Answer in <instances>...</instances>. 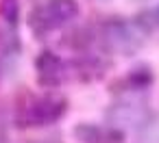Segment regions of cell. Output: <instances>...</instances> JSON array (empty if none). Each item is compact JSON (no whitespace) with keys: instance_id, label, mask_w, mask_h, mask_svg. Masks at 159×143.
<instances>
[{"instance_id":"obj_5","label":"cell","mask_w":159,"mask_h":143,"mask_svg":"<svg viewBox=\"0 0 159 143\" xmlns=\"http://www.w3.org/2000/svg\"><path fill=\"white\" fill-rule=\"evenodd\" d=\"M20 41H18V37L11 33V31H0V61H11V59H16L18 57V52H20Z\"/></svg>"},{"instance_id":"obj_2","label":"cell","mask_w":159,"mask_h":143,"mask_svg":"<svg viewBox=\"0 0 159 143\" xmlns=\"http://www.w3.org/2000/svg\"><path fill=\"white\" fill-rule=\"evenodd\" d=\"M76 15H79L76 0H46L44 5L35 9L31 24L35 33H48L70 24Z\"/></svg>"},{"instance_id":"obj_7","label":"cell","mask_w":159,"mask_h":143,"mask_svg":"<svg viewBox=\"0 0 159 143\" xmlns=\"http://www.w3.org/2000/svg\"><path fill=\"white\" fill-rule=\"evenodd\" d=\"M146 18H150V20H152V22H150L152 26H159V7H157V9H152L150 13H146Z\"/></svg>"},{"instance_id":"obj_1","label":"cell","mask_w":159,"mask_h":143,"mask_svg":"<svg viewBox=\"0 0 159 143\" xmlns=\"http://www.w3.org/2000/svg\"><path fill=\"white\" fill-rule=\"evenodd\" d=\"M144 37H146V28L142 26V22L113 18L102 26L105 46L120 54H133L144 44Z\"/></svg>"},{"instance_id":"obj_4","label":"cell","mask_w":159,"mask_h":143,"mask_svg":"<svg viewBox=\"0 0 159 143\" xmlns=\"http://www.w3.org/2000/svg\"><path fill=\"white\" fill-rule=\"evenodd\" d=\"M35 74L42 87H59L66 78V65L61 57H57L50 50H44L35 59Z\"/></svg>"},{"instance_id":"obj_3","label":"cell","mask_w":159,"mask_h":143,"mask_svg":"<svg viewBox=\"0 0 159 143\" xmlns=\"http://www.w3.org/2000/svg\"><path fill=\"white\" fill-rule=\"evenodd\" d=\"M66 113V100L61 95H39L33 98L26 106H22L18 121L20 126H48L55 124Z\"/></svg>"},{"instance_id":"obj_6","label":"cell","mask_w":159,"mask_h":143,"mask_svg":"<svg viewBox=\"0 0 159 143\" xmlns=\"http://www.w3.org/2000/svg\"><path fill=\"white\" fill-rule=\"evenodd\" d=\"M5 18L9 24H16V18H18V5H16V0H5Z\"/></svg>"}]
</instances>
